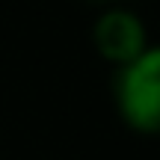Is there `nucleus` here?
Here are the masks:
<instances>
[{
	"label": "nucleus",
	"instance_id": "f257e3e1",
	"mask_svg": "<svg viewBox=\"0 0 160 160\" xmlns=\"http://www.w3.org/2000/svg\"><path fill=\"white\" fill-rule=\"evenodd\" d=\"M113 104L128 131L160 137V45L151 42L133 62L116 68Z\"/></svg>",
	"mask_w": 160,
	"mask_h": 160
},
{
	"label": "nucleus",
	"instance_id": "7ed1b4c3",
	"mask_svg": "<svg viewBox=\"0 0 160 160\" xmlns=\"http://www.w3.org/2000/svg\"><path fill=\"white\" fill-rule=\"evenodd\" d=\"M104 3H113V0H104Z\"/></svg>",
	"mask_w": 160,
	"mask_h": 160
},
{
	"label": "nucleus",
	"instance_id": "f03ea898",
	"mask_svg": "<svg viewBox=\"0 0 160 160\" xmlns=\"http://www.w3.org/2000/svg\"><path fill=\"white\" fill-rule=\"evenodd\" d=\"M148 45L151 36L145 27V18L128 6L110 3L92 21V48L107 65H113V71L133 62Z\"/></svg>",
	"mask_w": 160,
	"mask_h": 160
}]
</instances>
